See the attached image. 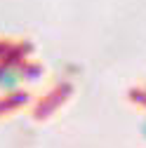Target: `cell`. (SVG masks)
Here are the masks:
<instances>
[{
	"instance_id": "1",
	"label": "cell",
	"mask_w": 146,
	"mask_h": 148,
	"mask_svg": "<svg viewBox=\"0 0 146 148\" xmlns=\"http://www.w3.org/2000/svg\"><path fill=\"white\" fill-rule=\"evenodd\" d=\"M19 82H21V68L19 66H14V64L0 66V89L12 92L19 87Z\"/></svg>"
},
{
	"instance_id": "2",
	"label": "cell",
	"mask_w": 146,
	"mask_h": 148,
	"mask_svg": "<svg viewBox=\"0 0 146 148\" xmlns=\"http://www.w3.org/2000/svg\"><path fill=\"white\" fill-rule=\"evenodd\" d=\"M139 129H141V136H144V139H146V120H144V122H141V127H139Z\"/></svg>"
}]
</instances>
